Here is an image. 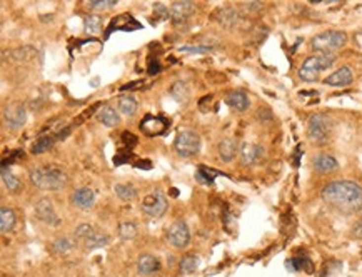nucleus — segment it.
Here are the masks:
<instances>
[{"label":"nucleus","mask_w":362,"mask_h":277,"mask_svg":"<svg viewBox=\"0 0 362 277\" xmlns=\"http://www.w3.org/2000/svg\"><path fill=\"white\" fill-rule=\"evenodd\" d=\"M322 199L341 212H357L362 207V189L352 180H334L322 189Z\"/></svg>","instance_id":"f257e3e1"},{"label":"nucleus","mask_w":362,"mask_h":277,"mask_svg":"<svg viewBox=\"0 0 362 277\" xmlns=\"http://www.w3.org/2000/svg\"><path fill=\"white\" fill-rule=\"evenodd\" d=\"M30 180L40 191H59L67 184V174L57 165H42L30 170Z\"/></svg>","instance_id":"f03ea898"},{"label":"nucleus","mask_w":362,"mask_h":277,"mask_svg":"<svg viewBox=\"0 0 362 277\" xmlns=\"http://www.w3.org/2000/svg\"><path fill=\"white\" fill-rule=\"evenodd\" d=\"M335 62V55L334 54H316L311 55L309 59L304 60V64L299 69V77L306 82H314L319 79V76L324 70H327L329 67H332V64Z\"/></svg>","instance_id":"7ed1b4c3"},{"label":"nucleus","mask_w":362,"mask_h":277,"mask_svg":"<svg viewBox=\"0 0 362 277\" xmlns=\"http://www.w3.org/2000/svg\"><path fill=\"white\" fill-rule=\"evenodd\" d=\"M346 42L347 35L341 30H325L312 39L311 47L319 54H332L334 50L346 45Z\"/></svg>","instance_id":"20e7f679"},{"label":"nucleus","mask_w":362,"mask_h":277,"mask_svg":"<svg viewBox=\"0 0 362 277\" xmlns=\"http://www.w3.org/2000/svg\"><path fill=\"white\" fill-rule=\"evenodd\" d=\"M332 127V122L324 114H314L309 119L307 124V137L316 144H324L329 139V132Z\"/></svg>","instance_id":"39448f33"},{"label":"nucleus","mask_w":362,"mask_h":277,"mask_svg":"<svg viewBox=\"0 0 362 277\" xmlns=\"http://www.w3.org/2000/svg\"><path fill=\"white\" fill-rule=\"evenodd\" d=\"M174 149H175V152L182 157L196 156V154L201 151V137H199V134L194 130H189V129L180 130L177 134V137H175Z\"/></svg>","instance_id":"423d86ee"},{"label":"nucleus","mask_w":362,"mask_h":277,"mask_svg":"<svg viewBox=\"0 0 362 277\" xmlns=\"http://www.w3.org/2000/svg\"><path fill=\"white\" fill-rule=\"evenodd\" d=\"M74 237H76V240L85 245V249L104 247V245H107L110 242V237L107 234H104V232H95L90 224H82V226H79Z\"/></svg>","instance_id":"0eeeda50"},{"label":"nucleus","mask_w":362,"mask_h":277,"mask_svg":"<svg viewBox=\"0 0 362 277\" xmlns=\"http://www.w3.org/2000/svg\"><path fill=\"white\" fill-rule=\"evenodd\" d=\"M167 199L164 196V192L162 191H154L151 192L149 196L144 197L142 204H140V209H142V212L145 215H149V217H154V219H159L162 217L165 212H167Z\"/></svg>","instance_id":"6e6552de"},{"label":"nucleus","mask_w":362,"mask_h":277,"mask_svg":"<svg viewBox=\"0 0 362 277\" xmlns=\"http://www.w3.org/2000/svg\"><path fill=\"white\" fill-rule=\"evenodd\" d=\"M165 239L174 249H185L191 242V231H189L187 224L182 221L174 222L167 229Z\"/></svg>","instance_id":"1a4fd4ad"},{"label":"nucleus","mask_w":362,"mask_h":277,"mask_svg":"<svg viewBox=\"0 0 362 277\" xmlns=\"http://www.w3.org/2000/svg\"><path fill=\"white\" fill-rule=\"evenodd\" d=\"M3 120L8 129L12 130H19L25 125V120H27V111L25 107L19 102L8 104L3 107Z\"/></svg>","instance_id":"9d476101"},{"label":"nucleus","mask_w":362,"mask_h":277,"mask_svg":"<svg viewBox=\"0 0 362 277\" xmlns=\"http://www.w3.org/2000/svg\"><path fill=\"white\" fill-rule=\"evenodd\" d=\"M35 214L47 226H59L60 224V217L55 214L54 205H52V202L48 199H40L35 204Z\"/></svg>","instance_id":"9b49d317"},{"label":"nucleus","mask_w":362,"mask_h":277,"mask_svg":"<svg viewBox=\"0 0 362 277\" xmlns=\"http://www.w3.org/2000/svg\"><path fill=\"white\" fill-rule=\"evenodd\" d=\"M194 10H196V5H194V2H189V0H185V2H175L174 5L170 7V19L174 24H182L185 22L194 14Z\"/></svg>","instance_id":"f8f14e48"},{"label":"nucleus","mask_w":362,"mask_h":277,"mask_svg":"<svg viewBox=\"0 0 362 277\" xmlns=\"http://www.w3.org/2000/svg\"><path fill=\"white\" fill-rule=\"evenodd\" d=\"M72 204L82 210H89L95 204V194L89 187H80L72 194Z\"/></svg>","instance_id":"ddd939ff"},{"label":"nucleus","mask_w":362,"mask_h":277,"mask_svg":"<svg viewBox=\"0 0 362 277\" xmlns=\"http://www.w3.org/2000/svg\"><path fill=\"white\" fill-rule=\"evenodd\" d=\"M352 80H354V76H352L351 67H341L339 70H335L334 74H330L324 80V83L329 87H347L351 85Z\"/></svg>","instance_id":"4468645a"},{"label":"nucleus","mask_w":362,"mask_h":277,"mask_svg":"<svg viewBox=\"0 0 362 277\" xmlns=\"http://www.w3.org/2000/svg\"><path fill=\"white\" fill-rule=\"evenodd\" d=\"M264 147L257 144H244L241 147V160L245 165H254L264 157Z\"/></svg>","instance_id":"2eb2a0df"},{"label":"nucleus","mask_w":362,"mask_h":277,"mask_svg":"<svg viewBox=\"0 0 362 277\" xmlns=\"http://www.w3.org/2000/svg\"><path fill=\"white\" fill-rule=\"evenodd\" d=\"M165 127H167V122L162 117L147 116L142 122H140V130H142L144 134L151 135V137L162 134V132L165 130Z\"/></svg>","instance_id":"dca6fc26"},{"label":"nucleus","mask_w":362,"mask_h":277,"mask_svg":"<svg viewBox=\"0 0 362 277\" xmlns=\"http://www.w3.org/2000/svg\"><path fill=\"white\" fill-rule=\"evenodd\" d=\"M312 165H314L316 172L319 174H330L339 169L337 160L332 156H329V154H319V156H316L312 159Z\"/></svg>","instance_id":"f3484780"},{"label":"nucleus","mask_w":362,"mask_h":277,"mask_svg":"<svg viewBox=\"0 0 362 277\" xmlns=\"http://www.w3.org/2000/svg\"><path fill=\"white\" fill-rule=\"evenodd\" d=\"M137 271L140 276H154L161 271V262L157 257L151 256V254H144L140 256L139 262H137Z\"/></svg>","instance_id":"a211bd4d"},{"label":"nucleus","mask_w":362,"mask_h":277,"mask_svg":"<svg viewBox=\"0 0 362 277\" xmlns=\"http://www.w3.org/2000/svg\"><path fill=\"white\" fill-rule=\"evenodd\" d=\"M97 120L107 127H116L121 124V116H119L116 109L110 107V105H102V107L97 111Z\"/></svg>","instance_id":"6ab92c4d"},{"label":"nucleus","mask_w":362,"mask_h":277,"mask_svg":"<svg viewBox=\"0 0 362 277\" xmlns=\"http://www.w3.org/2000/svg\"><path fill=\"white\" fill-rule=\"evenodd\" d=\"M226 102L229 104V107H232L234 111L237 112H244L249 109V97L244 94V92H231V94L227 95Z\"/></svg>","instance_id":"aec40b11"},{"label":"nucleus","mask_w":362,"mask_h":277,"mask_svg":"<svg viewBox=\"0 0 362 277\" xmlns=\"http://www.w3.org/2000/svg\"><path fill=\"white\" fill-rule=\"evenodd\" d=\"M237 154V142L231 137L224 139L222 142L219 144V156L222 160L231 162Z\"/></svg>","instance_id":"412c9836"},{"label":"nucleus","mask_w":362,"mask_h":277,"mask_svg":"<svg viewBox=\"0 0 362 277\" xmlns=\"http://www.w3.org/2000/svg\"><path fill=\"white\" fill-rule=\"evenodd\" d=\"M15 222L17 215L14 210L8 207H2V210H0V229H2V232H10L15 227Z\"/></svg>","instance_id":"4be33fe9"},{"label":"nucleus","mask_w":362,"mask_h":277,"mask_svg":"<svg viewBox=\"0 0 362 277\" xmlns=\"http://www.w3.org/2000/svg\"><path fill=\"white\" fill-rule=\"evenodd\" d=\"M285 267H287V269H290V271H306V272L314 271V266H312V262L309 261L307 257L289 259V261L285 262Z\"/></svg>","instance_id":"5701e85b"},{"label":"nucleus","mask_w":362,"mask_h":277,"mask_svg":"<svg viewBox=\"0 0 362 277\" xmlns=\"http://www.w3.org/2000/svg\"><path fill=\"white\" fill-rule=\"evenodd\" d=\"M170 94L177 102H187L189 97H191V90H189L187 83L185 82H175L174 85L170 87Z\"/></svg>","instance_id":"b1692460"},{"label":"nucleus","mask_w":362,"mask_h":277,"mask_svg":"<svg viewBox=\"0 0 362 277\" xmlns=\"http://www.w3.org/2000/svg\"><path fill=\"white\" fill-rule=\"evenodd\" d=\"M119 111H121L123 116H134L137 111V102L134 97L130 95H122L119 99Z\"/></svg>","instance_id":"393cba45"},{"label":"nucleus","mask_w":362,"mask_h":277,"mask_svg":"<svg viewBox=\"0 0 362 277\" xmlns=\"http://www.w3.org/2000/svg\"><path fill=\"white\" fill-rule=\"evenodd\" d=\"M2 180H3V186L12 192H17L22 187V182L10 170H7V167H2Z\"/></svg>","instance_id":"a878e982"},{"label":"nucleus","mask_w":362,"mask_h":277,"mask_svg":"<svg viewBox=\"0 0 362 277\" xmlns=\"http://www.w3.org/2000/svg\"><path fill=\"white\" fill-rule=\"evenodd\" d=\"M83 29H85V32L90 35L99 34L100 29H102V20H100V17H97V15L85 17V20H83Z\"/></svg>","instance_id":"bb28decb"},{"label":"nucleus","mask_w":362,"mask_h":277,"mask_svg":"<svg viewBox=\"0 0 362 277\" xmlns=\"http://www.w3.org/2000/svg\"><path fill=\"white\" fill-rule=\"evenodd\" d=\"M54 137L52 135H43V137H40L37 140V142L32 146V154H43V152H47L48 149H50L52 146H54Z\"/></svg>","instance_id":"cd10ccee"},{"label":"nucleus","mask_w":362,"mask_h":277,"mask_svg":"<svg viewBox=\"0 0 362 277\" xmlns=\"http://www.w3.org/2000/svg\"><path fill=\"white\" fill-rule=\"evenodd\" d=\"M114 191H116V194L121 197L122 200H132L137 196L135 187L129 186V184H117V186L114 187Z\"/></svg>","instance_id":"c85d7f7f"},{"label":"nucleus","mask_w":362,"mask_h":277,"mask_svg":"<svg viewBox=\"0 0 362 277\" xmlns=\"http://www.w3.org/2000/svg\"><path fill=\"white\" fill-rule=\"evenodd\" d=\"M199 266V257L191 254V256H185L182 257V261H180V271L185 272V274H189V272H194L197 269Z\"/></svg>","instance_id":"c756f323"},{"label":"nucleus","mask_w":362,"mask_h":277,"mask_svg":"<svg viewBox=\"0 0 362 277\" xmlns=\"http://www.w3.org/2000/svg\"><path fill=\"white\" fill-rule=\"evenodd\" d=\"M135 234H137L135 224H132V222H122L121 226H119V236H121L123 240L134 239Z\"/></svg>","instance_id":"7c9ffc66"},{"label":"nucleus","mask_w":362,"mask_h":277,"mask_svg":"<svg viewBox=\"0 0 362 277\" xmlns=\"http://www.w3.org/2000/svg\"><path fill=\"white\" fill-rule=\"evenodd\" d=\"M74 242L67 237H62V239H57L54 242V250L57 254H67L69 250H72Z\"/></svg>","instance_id":"2f4dec72"},{"label":"nucleus","mask_w":362,"mask_h":277,"mask_svg":"<svg viewBox=\"0 0 362 277\" xmlns=\"http://www.w3.org/2000/svg\"><path fill=\"white\" fill-rule=\"evenodd\" d=\"M215 174H217V172H214V170L205 169V167H201V169L197 170L196 177H197L199 182H202V184H212V182H214V175Z\"/></svg>","instance_id":"473e14b6"},{"label":"nucleus","mask_w":362,"mask_h":277,"mask_svg":"<svg viewBox=\"0 0 362 277\" xmlns=\"http://www.w3.org/2000/svg\"><path fill=\"white\" fill-rule=\"evenodd\" d=\"M224 17H220V24L222 25H226V27H232L234 24L237 22V14L232 10V8H224L222 12H220Z\"/></svg>","instance_id":"72a5a7b5"},{"label":"nucleus","mask_w":362,"mask_h":277,"mask_svg":"<svg viewBox=\"0 0 362 277\" xmlns=\"http://www.w3.org/2000/svg\"><path fill=\"white\" fill-rule=\"evenodd\" d=\"M116 0H89L87 5L90 8H95V10H105V8H110L116 5Z\"/></svg>","instance_id":"f704fd0d"},{"label":"nucleus","mask_w":362,"mask_h":277,"mask_svg":"<svg viewBox=\"0 0 362 277\" xmlns=\"http://www.w3.org/2000/svg\"><path fill=\"white\" fill-rule=\"evenodd\" d=\"M147 70H149V74L151 76H154V74H159L161 72V64H159V60L157 59H149V65H147Z\"/></svg>","instance_id":"c9c22d12"},{"label":"nucleus","mask_w":362,"mask_h":277,"mask_svg":"<svg viewBox=\"0 0 362 277\" xmlns=\"http://www.w3.org/2000/svg\"><path fill=\"white\" fill-rule=\"evenodd\" d=\"M122 140H123V144H125L127 147H134L135 144H137L135 135L130 134V132H123V134H122Z\"/></svg>","instance_id":"e433bc0d"},{"label":"nucleus","mask_w":362,"mask_h":277,"mask_svg":"<svg viewBox=\"0 0 362 277\" xmlns=\"http://www.w3.org/2000/svg\"><path fill=\"white\" fill-rule=\"evenodd\" d=\"M182 52H197V54H204V52H209L207 47H180Z\"/></svg>","instance_id":"4c0bfd02"},{"label":"nucleus","mask_w":362,"mask_h":277,"mask_svg":"<svg viewBox=\"0 0 362 277\" xmlns=\"http://www.w3.org/2000/svg\"><path fill=\"white\" fill-rule=\"evenodd\" d=\"M129 159H130V154H129V156H116V157H114V164H116V165H122L123 162H127Z\"/></svg>","instance_id":"58836bf2"},{"label":"nucleus","mask_w":362,"mask_h":277,"mask_svg":"<svg viewBox=\"0 0 362 277\" xmlns=\"http://www.w3.org/2000/svg\"><path fill=\"white\" fill-rule=\"evenodd\" d=\"M140 85H142V82H134V83H130V85H123V87H122V90H132V89H139Z\"/></svg>","instance_id":"ea45409f"},{"label":"nucleus","mask_w":362,"mask_h":277,"mask_svg":"<svg viewBox=\"0 0 362 277\" xmlns=\"http://www.w3.org/2000/svg\"><path fill=\"white\" fill-rule=\"evenodd\" d=\"M69 134H70V129H65V130L59 132V134L55 135V139L57 140H62V139H65V135H69Z\"/></svg>","instance_id":"a19ab883"}]
</instances>
